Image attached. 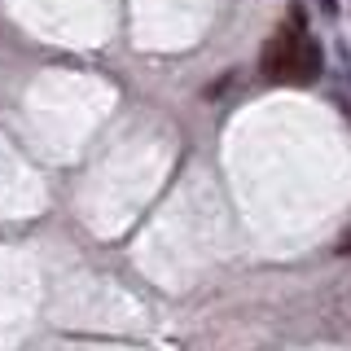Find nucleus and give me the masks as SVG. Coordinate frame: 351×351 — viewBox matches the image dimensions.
<instances>
[{"instance_id":"obj_1","label":"nucleus","mask_w":351,"mask_h":351,"mask_svg":"<svg viewBox=\"0 0 351 351\" xmlns=\"http://www.w3.org/2000/svg\"><path fill=\"white\" fill-rule=\"evenodd\" d=\"M299 44H303V31L299 27H281L277 36L263 44V80L272 84H294V62H299Z\"/></svg>"},{"instance_id":"obj_2","label":"nucleus","mask_w":351,"mask_h":351,"mask_svg":"<svg viewBox=\"0 0 351 351\" xmlns=\"http://www.w3.org/2000/svg\"><path fill=\"white\" fill-rule=\"evenodd\" d=\"M321 44H316L312 36H303L299 44V62H294V84H312L316 75H321Z\"/></svg>"},{"instance_id":"obj_3","label":"nucleus","mask_w":351,"mask_h":351,"mask_svg":"<svg viewBox=\"0 0 351 351\" xmlns=\"http://www.w3.org/2000/svg\"><path fill=\"white\" fill-rule=\"evenodd\" d=\"M338 250H343V255H351V233L343 237V246H338Z\"/></svg>"},{"instance_id":"obj_4","label":"nucleus","mask_w":351,"mask_h":351,"mask_svg":"<svg viewBox=\"0 0 351 351\" xmlns=\"http://www.w3.org/2000/svg\"><path fill=\"white\" fill-rule=\"evenodd\" d=\"M321 5H325V14H334V9H338V0H321Z\"/></svg>"}]
</instances>
